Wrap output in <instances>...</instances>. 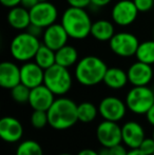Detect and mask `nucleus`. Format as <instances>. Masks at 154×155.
<instances>
[{
	"label": "nucleus",
	"mask_w": 154,
	"mask_h": 155,
	"mask_svg": "<svg viewBox=\"0 0 154 155\" xmlns=\"http://www.w3.org/2000/svg\"><path fill=\"white\" fill-rule=\"evenodd\" d=\"M152 138L154 139V130H153V134H152Z\"/></svg>",
	"instance_id": "nucleus-43"
},
{
	"label": "nucleus",
	"mask_w": 154,
	"mask_h": 155,
	"mask_svg": "<svg viewBox=\"0 0 154 155\" xmlns=\"http://www.w3.org/2000/svg\"><path fill=\"white\" fill-rule=\"evenodd\" d=\"M21 82L20 68L12 61H3L0 63V86L8 90Z\"/></svg>",
	"instance_id": "nucleus-18"
},
{
	"label": "nucleus",
	"mask_w": 154,
	"mask_h": 155,
	"mask_svg": "<svg viewBox=\"0 0 154 155\" xmlns=\"http://www.w3.org/2000/svg\"><path fill=\"white\" fill-rule=\"evenodd\" d=\"M23 135V127L17 118L5 116L0 120V137L5 143H14L21 139Z\"/></svg>",
	"instance_id": "nucleus-17"
},
{
	"label": "nucleus",
	"mask_w": 154,
	"mask_h": 155,
	"mask_svg": "<svg viewBox=\"0 0 154 155\" xmlns=\"http://www.w3.org/2000/svg\"><path fill=\"white\" fill-rule=\"evenodd\" d=\"M21 84L33 89L43 84L44 70L35 61H27L20 67Z\"/></svg>",
	"instance_id": "nucleus-16"
},
{
	"label": "nucleus",
	"mask_w": 154,
	"mask_h": 155,
	"mask_svg": "<svg viewBox=\"0 0 154 155\" xmlns=\"http://www.w3.org/2000/svg\"><path fill=\"white\" fill-rule=\"evenodd\" d=\"M55 101V94L52 92L45 84H40L31 89L29 104L33 110L48 111Z\"/></svg>",
	"instance_id": "nucleus-14"
},
{
	"label": "nucleus",
	"mask_w": 154,
	"mask_h": 155,
	"mask_svg": "<svg viewBox=\"0 0 154 155\" xmlns=\"http://www.w3.org/2000/svg\"><path fill=\"white\" fill-rule=\"evenodd\" d=\"M123 143L129 149H138L146 138L145 129L137 121H128L121 127Z\"/></svg>",
	"instance_id": "nucleus-13"
},
{
	"label": "nucleus",
	"mask_w": 154,
	"mask_h": 155,
	"mask_svg": "<svg viewBox=\"0 0 154 155\" xmlns=\"http://www.w3.org/2000/svg\"><path fill=\"white\" fill-rule=\"evenodd\" d=\"M38 0H21V4L20 5L25 6L28 10H31L33 6H35L38 3Z\"/></svg>",
	"instance_id": "nucleus-35"
},
{
	"label": "nucleus",
	"mask_w": 154,
	"mask_h": 155,
	"mask_svg": "<svg viewBox=\"0 0 154 155\" xmlns=\"http://www.w3.org/2000/svg\"><path fill=\"white\" fill-rule=\"evenodd\" d=\"M72 75L68 68L55 63L51 68L44 70L43 84H45L55 95H66L72 88Z\"/></svg>",
	"instance_id": "nucleus-5"
},
{
	"label": "nucleus",
	"mask_w": 154,
	"mask_h": 155,
	"mask_svg": "<svg viewBox=\"0 0 154 155\" xmlns=\"http://www.w3.org/2000/svg\"><path fill=\"white\" fill-rule=\"evenodd\" d=\"M111 1L112 0H91V4L97 8H103V6L108 5Z\"/></svg>",
	"instance_id": "nucleus-37"
},
{
	"label": "nucleus",
	"mask_w": 154,
	"mask_h": 155,
	"mask_svg": "<svg viewBox=\"0 0 154 155\" xmlns=\"http://www.w3.org/2000/svg\"><path fill=\"white\" fill-rule=\"evenodd\" d=\"M77 155H99V154L98 152L94 151L92 149H82L78 152Z\"/></svg>",
	"instance_id": "nucleus-38"
},
{
	"label": "nucleus",
	"mask_w": 154,
	"mask_h": 155,
	"mask_svg": "<svg viewBox=\"0 0 154 155\" xmlns=\"http://www.w3.org/2000/svg\"><path fill=\"white\" fill-rule=\"evenodd\" d=\"M76 102L70 98L60 96L55 99L51 108L47 111L49 124L55 130H67L78 121Z\"/></svg>",
	"instance_id": "nucleus-1"
},
{
	"label": "nucleus",
	"mask_w": 154,
	"mask_h": 155,
	"mask_svg": "<svg viewBox=\"0 0 154 155\" xmlns=\"http://www.w3.org/2000/svg\"><path fill=\"white\" fill-rule=\"evenodd\" d=\"M67 2L70 6L81 8H86L91 4V0H67Z\"/></svg>",
	"instance_id": "nucleus-33"
},
{
	"label": "nucleus",
	"mask_w": 154,
	"mask_h": 155,
	"mask_svg": "<svg viewBox=\"0 0 154 155\" xmlns=\"http://www.w3.org/2000/svg\"><path fill=\"white\" fill-rule=\"evenodd\" d=\"M16 155H43V150L37 141L27 139L19 143Z\"/></svg>",
	"instance_id": "nucleus-26"
},
{
	"label": "nucleus",
	"mask_w": 154,
	"mask_h": 155,
	"mask_svg": "<svg viewBox=\"0 0 154 155\" xmlns=\"http://www.w3.org/2000/svg\"><path fill=\"white\" fill-rule=\"evenodd\" d=\"M109 150H110V155H127L128 152H129L126 149V146L121 145V143H118V145L109 148Z\"/></svg>",
	"instance_id": "nucleus-31"
},
{
	"label": "nucleus",
	"mask_w": 154,
	"mask_h": 155,
	"mask_svg": "<svg viewBox=\"0 0 154 155\" xmlns=\"http://www.w3.org/2000/svg\"><path fill=\"white\" fill-rule=\"evenodd\" d=\"M59 155H72V154H69V153H61V154H59Z\"/></svg>",
	"instance_id": "nucleus-41"
},
{
	"label": "nucleus",
	"mask_w": 154,
	"mask_h": 155,
	"mask_svg": "<svg viewBox=\"0 0 154 155\" xmlns=\"http://www.w3.org/2000/svg\"><path fill=\"white\" fill-rule=\"evenodd\" d=\"M0 2H1L2 5L8 8H15V6L21 4V0H0Z\"/></svg>",
	"instance_id": "nucleus-34"
},
{
	"label": "nucleus",
	"mask_w": 154,
	"mask_h": 155,
	"mask_svg": "<svg viewBox=\"0 0 154 155\" xmlns=\"http://www.w3.org/2000/svg\"><path fill=\"white\" fill-rule=\"evenodd\" d=\"M31 124L36 129L44 128L47 124H49L48 112L41 110H33V113L31 115Z\"/></svg>",
	"instance_id": "nucleus-28"
},
{
	"label": "nucleus",
	"mask_w": 154,
	"mask_h": 155,
	"mask_svg": "<svg viewBox=\"0 0 154 155\" xmlns=\"http://www.w3.org/2000/svg\"><path fill=\"white\" fill-rule=\"evenodd\" d=\"M127 155H146L144 154L139 149H131L129 152H128Z\"/></svg>",
	"instance_id": "nucleus-39"
},
{
	"label": "nucleus",
	"mask_w": 154,
	"mask_h": 155,
	"mask_svg": "<svg viewBox=\"0 0 154 155\" xmlns=\"http://www.w3.org/2000/svg\"><path fill=\"white\" fill-rule=\"evenodd\" d=\"M28 33H30V34H32V35H34V36H36V37H40V36H42V34H43V31H44V29L43 28H41V27H39V25H34V23H31V25H29V28H28L27 30H25Z\"/></svg>",
	"instance_id": "nucleus-32"
},
{
	"label": "nucleus",
	"mask_w": 154,
	"mask_h": 155,
	"mask_svg": "<svg viewBox=\"0 0 154 155\" xmlns=\"http://www.w3.org/2000/svg\"><path fill=\"white\" fill-rule=\"evenodd\" d=\"M133 2L140 13L149 12L154 6V0H133Z\"/></svg>",
	"instance_id": "nucleus-30"
},
{
	"label": "nucleus",
	"mask_w": 154,
	"mask_h": 155,
	"mask_svg": "<svg viewBox=\"0 0 154 155\" xmlns=\"http://www.w3.org/2000/svg\"><path fill=\"white\" fill-rule=\"evenodd\" d=\"M98 114V107H96L92 102L84 101L77 106L78 121H81L84 124H90L96 119Z\"/></svg>",
	"instance_id": "nucleus-24"
},
{
	"label": "nucleus",
	"mask_w": 154,
	"mask_h": 155,
	"mask_svg": "<svg viewBox=\"0 0 154 155\" xmlns=\"http://www.w3.org/2000/svg\"><path fill=\"white\" fill-rule=\"evenodd\" d=\"M34 61L43 70L49 69L56 63V51L41 43L35 57H34Z\"/></svg>",
	"instance_id": "nucleus-23"
},
{
	"label": "nucleus",
	"mask_w": 154,
	"mask_h": 155,
	"mask_svg": "<svg viewBox=\"0 0 154 155\" xmlns=\"http://www.w3.org/2000/svg\"><path fill=\"white\" fill-rule=\"evenodd\" d=\"M138 10L133 0H120L114 4L111 17L114 23L119 27H128L137 18Z\"/></svg>",
	"instance_id": "nucleus-11"
},
{
	"label": "nucleus",
	"mask_w": 154,
	"mask_h": 155,
	"mask_svg": "<svg viewBox=\"0 0 154 155\" xmlns=\"http://www.w3.org/2000/svg\"><path fill=\"white\" fill-rule=\"evenodd\" d=\"M146 118L147 121L151 124V126L154 127V104L149 109V111L146 113Z\"/></svg>",
	"instance_id": "nucleus-36"
},
{
	"label": "nucleus",
	"mask_w": 154,
	"mask_h": 155,
	"mask_svg": "<svg viewBox=\"0 0 154 155\" xmlns=\"http://www.w3.org/2000/svg\"><path fill=\"white\" fill-rule=\"evenodd\" d=\"M99 155H110V150L109 148H106V147H103V149L98 152Z\"/></svg>",
	"instance_id": "nucleus-40"
},
{
	"label": "nucleus",
	"mask_w": 154,
	"mask_h": 155,
	"mask_svg": "<svg viewBox=\"0 0 154 155\" xmlns=\"http://www.w3.org/2000/svg\"><path fill=\"white\" fill-rule=\"evenodd\" d=\"M136 59L147 64H154V39L139 42L136 51Z\"/></svg>",
	"instance_id": "nucleus-25"
},
{
	"label": "nucleus",
	"mask_w": 154,
	"mask_h": 155,
	"mask_svg": "<svg viewBox=\"0 0 154 155\" xmlns=\"http://www.w3.org/2000/svg\"><path fill=\"white\" fill-rule=\"evenodd\" d=\"M39 2H42V1H49V0H38Z\"/></svg>",
	"instance_id": "nucleus-42"
},
{
	"label": "nucleus",
	"mask_w": 154,
	"mask_h": 155,
	"mask_svg": "<svg viewBox=\"0 0 154 155\" xmlns=\"http://www.w3.org/2000/svg\"><path fill=\"white\" fill-rule=\"evenodd\" d=\"M127 74L129 82L133 87L148 86L153 78V69L151 64L137 60L130 65Z\"/></svg>",
	"instance_id": "nucleus-15"
},
{
	"label": "nucleus",
	"mask_w": 154,
	"mask_h": 155,
	"mask_svg": "<svg viewBox=\"0 0 154 155\" xmlns=\"http://www.w3.org/2000/svg\"><path fill=\"white\" fill-rule=\"evenodd\" d=\"M153 91H154V87H153Z\"/></svg>",
	"instance_id": "nucleus-44"
},
{
	"label": "nucleus",
	"mask_w": 154,
	"mask_h": 155,
	"mask_svg": "<svg viewBox=\"0 0 154 155\" xmlns=\"http://www.w3.org/2000/svg\"><path fill=\"white\" fill-rule=\"evenodd\" d=\"M8 23L10 27L17 31H25L31 25V16L30 10L25 8L22 5H17L10 8L8 13Z\"/></svg>",
	"instance_id": "nucleus-19"
},
{
	"label": "nucleus",
	"mask_w": 154,
	"mask_h": 155,
	"mask_svg": "<svg viewBox=\"0 0 154 155\" xmlns=\"http://www.w3.org/2000/svg\"><path fill=\"white\" fill-rule=\"evenodd\" d=\"M138 149L146 155H154V139L150 137H146L140 143Z\"/></svg>",
	"instance_id": "nucleus-29"
},
{
	"label": "nucleus",
	"mask_w": 154,
	"mask_h": 155,
	"mask_svg": "<svg viewBox=\"0 0 154 155\" xmlns=\"http://www.w3.org/2000/svg\"><path fill=\"white\" fill-rule=\"evenodd\" d=\"M30 16L31 23L45 29L55 23L58 17V11L57 8L50 1H42L38 2L30 10Z\"/></svg>",
	"instance_id": "nucleus-8"
},
{
	"label": "nucleus",
	"mask_w": 154,
	"mask_h": 155,
	"mask_svg": "<svg viewBox=\"0 0 154 155\" xmlns=\"http://www.w3.org/2000/svg\"><path fill=\"white\" fill-rule=\"evenodd\" d=\"M78 62V52L73 45H66L56 51V63L61 67L70 68Z\"/></svg>",
	"instance_id": "nucleus-22"
},
{
	"label": "nucleus",
	"mask_w": 154,
	"mask_h": 155,
	"mask_svg": "<svg viewBox=\"0 0 154 155\" xmlns=\"http://www.w3.org/2000/svg\"><path fill=\"white\" fill-rule=\"evenodd\" d=\"M115 34V29L111 21L100 19L93 22L91 35L98 41H110Z\"/></svg>",
	"instance_id": "nucleus-21"
},
{
	"label": "nucleus",
	"mask_w": 154,
	"mask_h": 155,
	"mask_svg": "<svg viewBox=\"0 0 154 155\" xmlns=\"http://www.w3.org/2000/svg\"><path fill=\"white\" fill-rule=\"evenodd\" d=\"M40 45L41 43L38 37L25 31L19 33L12 39L10 45V52L15 60L27 62L34 59Z\"/></svg>",
	"instance_id": "nucleus-4"
},
{
	"label": "nucleus",
	"mask_w": 154,
	"mask_h": 155,
	"mask_svg": "<svg viewBox=\"0 0 154 155\" xmlns=\"http://www.w3.org/2000/svg\"><path fill=\"white\" fill-rule=\"evenodd\" d=\"M127 108L137 115H146L154 104V91L148 86L133 87L126 96Z\"/></svg>",
	"instance_id": "nucleus-6"
},
{
	"label": "nucleus",
	"mask_w": 154,
	"mask_h": 155,
	"mask_svg": "<svg viewBox=\"0 0 154 155\" xmlns=\"http://www.w3.org/2000/svg\"><path fill=\"white\" fill-rule=\"evenodd\" d=\"M127 104L115 96H107L99 102L98 111L105 120L118 123L125 117L127 112Z\"/></svg>",
	"instance_id": "nucleus-9"
},
{
	"label": "nucleus",
	"mask_w": 154,
	"mask_h": 155,
	"mask_svg": "<svg viewBox=\"0 0 154 155\" xmlns=\"http://www.w3.org/2000/svg\"><path fill=\"white\" fill-rule=\"evenodd\" d=\"M62 27L69 37L75 40H82L91 35L92 20L84 8L69 6L61 16Z\"/></svg>",
	"instance_id": "nucleus-2"
},
{
	"label": "nucleus",
	"mask_w": 154,
	"mask_h": 155,
	"mask_svg": "<svg viewBox=\"0 0 154 155\" xmlns=\"http://www.w3.org/2000/svg\"><path fill=\"white\" fill-rule=\"evenodd\" d=\"M138 45H139V41L137 37L129 32L115 33L109 41V47L111 51L115 55L123 58L135 56Z\"/></svg>",
	"instance_id": "nucleus-7"
},
{
	"label": "nucleus",
	"mask_w": 154,
	"mask_h": 155,
	"mask_svg": "<svg viewBox=\"0 0 154 155\" xmlns=\"http://www.w3.org/2000/svg\"><path fill=\"white\" fill-rule=\"evenodd\" d=\"M69 38L70 37L61 23H53L50 27L45 28L42 34L43 45L54 51H57L64 45H68Z\"/></svg>",
	"instance_id": "nucleus-12"
},
{
	"label": "nucleus",
	"mask_w": 154,
	"mask_h": 155,
	"mask_svg": "<svg viewBox=\"0 0 154 155\" xmlns=\"http://www.w3.org/2000/svg\"><path fill=\"white\" fill-rule=\"evenodd\" d=\"M96 138L101 147L111 148L123 143L121 127L115 121L105 120L97 126Z\"/></svg>",
	"instance_id": "nucleus-10"
},
{
	"label": "nucleus",
	"mask_w": 154,
	"mask_h": 155,
	"mask_svg": "<svg viewBox=\"0 0 154 155\" xmlns=\"http://www.w3.org/2000/svg\"><path fill=\"white\" fill-rule=\"evenodd\" d=\"M103 82L108 88L113 89V90H119V89L125 88L126 84L129 82L128 74L120 68H108Z\"/></svg>",
	"instance_id": "nucleus-20"
},
{
	"label": "nucleus",
	"mask_w": 154,
	"mask_h": 155,
	"mask_svg": "<svg viewBox=\"0 0 154 155\" xmlns=\"http://www.w3.org/2000/svg\"><path fill=\"white\" fill-rule=\"evenodd\" d=\"M30 93H31V89L28 88L27 86H25L21 82L11 90V95H12L13 100L18 102V104L29 102Z\"/></svg>",
	"instance_id": "nucleus-27"
},
{
	"label": "nucleus",
	"mask_w": 154,
	"mask_h": 155,
	"mask_svg": "<svg viewBox=\"0 0 154 155\" xmlns=\"http://www.w3.org/2000/svg\"><path fill=\"white\" fill-rule=\"evenodd\" d=\"M108 67L101 58L89 55L78 60L75 67V77L80 84L93 87L103 81Z\"/></svg>",
	"instance_id": "nucleus-3"
}]
</instances>
